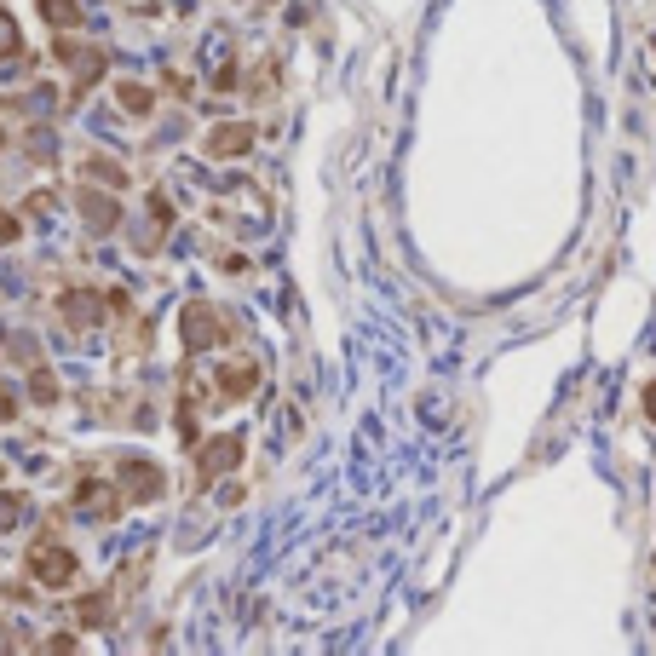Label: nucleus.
Wrapping results in <instances>:
<instances>
[{"instance_id": "ddd939ff", "label": "nucleus", "mask_w": 656, "mask_h": 656, "mask_svg": "<svg viewBox=\"0 0 656 656\" xmlns=\"http://www.w3.org/2000/svg\"><path fill=\"white\" fill-rule=\"evenodd\" d=\"M645 409H651V421H656V386H651V392H645Z\"/></svg>"}, {"instance_id": "7ed1b4c3", "label": "nucleus", "mask_w": 656, "mask_h": 656, "mask_svg": "<svg viewBox=\"0 0 656 656\" xmlns=\"http://www.w3.org/2000/svg\"><path fill=\"white\" fill-rule=\"evenodd\" d=\"M242 461V438H213V449L202 455V478H219L225 467Z\"/></svg>"}, {"instance_id": "0eeeda50", "label": "nucleus", "mask_w": 656, "mask_h": 656, "mask_svg": "<svg viewBox=\"0 0 656 656\" xmlns=\"http://www.w3.org/2000/svg\"><path fill=\"white\" fill-rule=\"evenodd\" d=\"M35 6L52 18V29H75L81 24V0H35Z\"/></svg>"}, {"instance_id": "9b49d317", "label": "nucleus", "mask_w": 656, "mask_h": 656, "mask_svg": "<svg viewBox=\"0 0 656 656\" xmlns=\"http://www.w3.org/2000/svg\"><path fill=\"white\" fill-rule=\"evenodd\" d=\"M18 415V403H12V386H0V421H12Z\"/></svg>"}, {"instance_id": "6e6552de", "label": "nucleus", "mask_w": 656, "mask_h": 656, "mask_svg": "<svg viewBox=\"0 0 656 656\" xmlns=\"http://www.w3.org/2000/svg\"><path fill=\"white\" fill-rule=\"evenodd\" d=\"M70 323H98L93 294H70Z\"/></svg>"}, {"instance_id": "423d86ee", "label": "nucleus", "mask_w": 656, "mask_h": 656, "mask_svg": "<svg viewBox=\"0 0 656 656\" xmlns=\"http://www.w3.org/2000/svg\"><path fill=\"white\" fill-rule=\"evenodd\" d=\"M81 213H87V225H93L98 236L116 231V202H104V196H81Z\"/></svg>"}, {"instance_id": "20e7f679", "label": "nucleus", "mask_w": 656, "mask_h": 656, "mask_svg": "<svg viewBox=\"0 0 656 656\" xmlns=\"http://www.w3.org/2000/svg\"><path fill=\"white\" fill-rule=\"evenodd\" d=\"M248 144H254V127H242V121H236V127H219V133H213V156H242V150H248Z\"/></svg>"}, {"instance_id": "f8f14e48", "label": "nucleus", "mask_w": 656, "mask_h": 656, "mask_svg": "<svg viewBox=\"0 0 656 656\" xmlns=\"http://www.w3.org/2000/svg\"><path fill=\"white\" fill-rule=\"evenodd\" d=\"M12 518H18V501H12V495H0V530H6Z\"/></svg>"}, {"instance_id": "f03ea898", "label": "nucleus", "mask_w": 656, "mask_h": 656, "mask_svg": "<svg viewBox=\"0 0 656 656\" xmlns=\"http://www.w3.org/2000/svg\"><path fill=\"white\" fill-rule=\"evenodd\" d=\"M121 478H127V495H139V501H156V495H162V472L156 467H133V461H127V467H121Z\"/></svg>"}, {"instance_id": "f257e3e1", "label": "nucleus", "mask_w": 656, "mask_h": 656, "mask_svg": "<svg viewBox=\"0 0 656 656\" xmlns=\"http://www.w3.org/2000/svg\"><path fill=\"white\" fill-rule=\"evenodd\" d=\"M29 570H35V576H41L47 587H70L81 564H75V553H70V547H35Z\"/></svg>"}, {"instance_id": "9d476101", "label": "nucleus", "mask_w": 656, "mask_h": 656, "mask_svg": "<svg viewBox=\"0 0 656 656\" xmlns=\"http://www.w3.org/2000/svg\"><path fill=\"white\" fill-rule=\"evenodd\" d=\"M121 104H127V110H150V93H144V87H121Z\"/></svg>"}, {"instance_id": "39448f33", "label": "nucleus", "mask_w": 656, "mask_h": 656, "mask_svg": "<svg viewBox=\"0 0 656 656\" xmlns=\"http://www.w3.org/2000/svg\"><path fill=\"white\" fill-rule=\"evenodd\" d=\"M185 340H190V352H208L213 323H208V311H202V305H190V311H185Z\"/></svg>"}, {"instance_id": "1a4fd4ad", "label": "nucleus", "mask_w": 656, "mask_h": 656, "mask_svg": "<svg viewBox=\"0 0 656 656\" xmlns=\"http://www.w3.org/2000/svg\"><path fill=\"white\" fill-rule=\"evenodd\" d=\"M18 52V29H12V18L0 12V58H12Z\"/></svg>"}]
</instances>
